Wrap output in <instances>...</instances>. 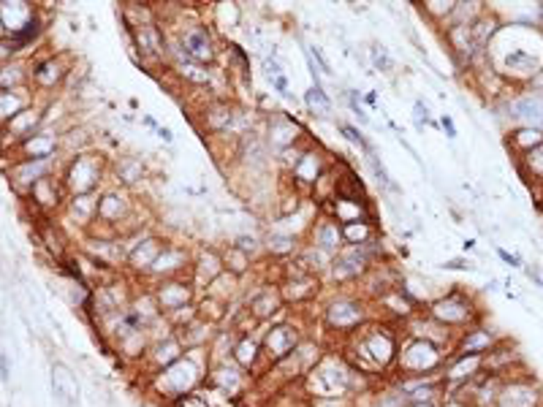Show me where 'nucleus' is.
I'll return each instance as SVG.
<instances>
[{
	"label": "nucleus",
	"instance_id": "obj_16",
	"mask_svg": "<svg viewBox=\"0 0 543 407\" xmlns=\"http://www.w3.org/2000/svg\"><path fill=\"white\" fill-rule=\"evenodd\" d=\"M541 405V391L530 380H505L494 407H538Z\"/></svg>",
	"mask_w": 543,
	"mask_h": 407
},
{
	"label": "nucleus",
	"instance_id": "obj_50",
	"mask_svg": "<svg viewBox=\"0 0 543 407\" xmlns=\"http://www.w3.org/2000/svg\"><path fill=\"white\" fill-rule=\"evenodd\" d=\"M174 407H209L206 399L199 397V394H191V397H182L179 402H174Z\"/></svg>",
	"mask_w": 543,
	"mask_h": 407
},
{
	"label": "nucleus",
	"instance_id": "obj_20",
	"mask_svg": "<svg viewBox=\"0 0 543 407\" xmlns=\"http://www.w3.org/2000/svg\"><path fill=\"white\" fill-rule=\"evenodd\" d=\"M283 307H286V301H283V294H280L277 285H261L256 294L248 298V312H250V318H256V321H269V318H275Z\"/></svg>",
	"mask_w": 543,
	"mask_h": 407
},
{
	"label": "nucleus",
	"instance_id": "obj_51",
	"mask_svg": "<svg viewBox=\"0 0 543 407\" xmlns=\"http://www.w3.org/2000/svg\"><path fill=\"white\" fill-rule=\"evenodd\" d=\"M440 125H443V131H446L448 138H457V125H454V120H451L448 114H443V117H440Z\"/></svg>",
	"mask_w": 543,
	"mask_h": 407
},
{
	"label": "nucleus",
	"instance_id": "obj_12",
	"mask_svg": "<svg viewBox=\"0 0 543 407\" xmlns=\"http://www.w3.org/2000/svg\"><path fill=\"white\" fill-rule=\"evenodd\" d=\"M104 179V161L98 155H79L68 168V188L76 195H85L101 185Z\"/></svg>",
	"mask_w": 543,
	"mask_h": 407
},
{
	"label": "nucleus",
	"instance_id": "obj_53",
	"mask_svg": "<svg viewBox=\"0 0 543 407\" xmlns=\"http://www.w3.org/2000/svg\"><path fill=\"white\" fill-rule=\"evenodd\" d=\"M272 87H275V90H277L283 98H293V95L288 93V79H286V77H277V79H272Z\"/></svg>",
	"mask_w": 543,
	"mask_h": 407
},
{
	"label": "nucleus",
	"instance_id": "obj_54",
	"mask_svg": "<svg viewBox=\"0 0 543 407\" xmlns=\"http://www.w3.org/2000/svg\"><path fill=\"white\" fill-rule=\"evenodd\" d=\"M497 255H500V258H503V261H505L508 266H521V258H519V255H511V253H505L503 247L497 250Z\"/></svg>",
	"mask_w": 543,
	"mask_h": 407
},
{
	"label": "nucleus",
	"instance_id": "obj_33",
	"mask_svg": "<svg viewBox=\"0 0 543 407\" xmlns=\"http://www.w3.org/2000/svg\"><path fill=\"white\" fill-rule=\"evenodd\" d=\"M343 231V242L348 247H356V244H367L375 237V228H372V220H356V223H345L340 225Z\"/></svg>",
	"mask_w": 543,
	"mask_h": 407
},
{
	"label": "nucleus",
	"instance_id": "obj_24",
	"mask_svg": "<svg viewBox=\"0 0 543 407\" xmlns=\"http://www.w3.org/2000/svg\"><path fill=\"white\" fill-rule=\"evenodd\" d=\"M209 380H212L215 388H220L223 394L234 397V394H239L245 388V369H239L234 361L229 364V358H226V361H218L209 369Z\"/></svg>",
	"mask_w": 543,
	"mask_h": 407
},
{
	"label": "nucleus",
	"instance_id": "obj_44",
	"mask_svg": "<svg viewBox=\"0 0 543 407\" xmlns=\"http://www.w3.org/2000/svg\"><path fill=\"white\" fill-rule=\"evenodd\" d=\"M424 11H427L429 17H435V19L446 22V19H448V14L454 11V3H440V0L435 3V0H432V3H424Z\"/></svg>",
	"mask_w": 543,
	"mask_h": 407
},
{
	"label": "nucleus",
	"instance_id": "obj_9",
	"mask_svg": "<svg viewBox=\"0 0 543 407\" xmlns=\"http://www.w3.org/2000/svg\"><path fill=\"white\" fill-rule=\"evenodd\" d=\"M196 296V285L193 280H185V277H172V280H161L152 291V298L161 310V315H172L177 310H185L193 304Z\"/></svg>",
	"mask_w": 543,
	"mask_h": 407
},
{
	"label": "nucleus",
	"instance_id": "obj_17",
	"mask_svg": "<svg viewBox=\"0 0 543 407\" xmlns=\"http://www.w3.org/2000/svg\"><path fill=\"white\" fill-rule=\"evenodd\" d=\"M193 261H191V253L179 244H166L163 253L158 255V261L152 264L149 274L158 277V280H172V277H179L185 269H191Z\"/></svg>",
	"mask_w": 543,
	"mask_h": 407
},
{
	"label": "nucleus",
	"instance_id": "obj_3",
	"mask_svg": "<svg viewBox=\"0 0 543 407\" xmlns=\"http://www.w3.org/2000/svg\"><path fill=\"white\" fill-rule=\"evenodd\" d=\"M356 378H362L359 369H353L340 356H326L305 375V385L310 397H348L359 388Z\"/></svg>",
	"mask_w": 543,
	"mask_h": 407
},
{
	"label": "nucleus",
	"instance_id": "obj_32",
	"mask_svg": "<svg viewBox=\"0 0 543 407\" xmlns=\"http://www.w3.org/2000/svg\"><path fill=\"white\" fill-rule=\"evenodd\" d=\"M494 33H497V19L489 17V14H478L470 22V38H473L476 52H484V47H489V41H492Z\"/></svg>",
	"mask_w": 543,
	"mask_h": 407
},
{
	"label": "nucleus",
	"instance_id": "obj_56",
	"mask_svg": "<svg viewBox=\"0 0 543 407\" xmlns=\"http://www.w3.org/2000/svg\"><path fill=\"white\" fill-rule=\"evenodd\" d=\"M158 136H161V138H163V141H166V144H172V141H174L172 128H163V125H161V128H158Z\"/></svg>",
	"mask_w": 543,
	"mask_h": 407
},
{
	"label": "nucleus",
	"instance_id": "obj_22",
	"mask_svg": "<svg viewBox=\"0 0 543 407\" xmlns=\"http://www.w3.org/2000/svg\"><path fill=\"white\" fill-rule=\"evenodd\" d=\"M52 394L60 407H79V380L65 364L52 367Z\"/></svg>",
	"mask_w": 543,
	"mask_h": 407
},
{
	"label": "nucleus",
	"instance_id": "obj_1",
	"mask_svg": "<svg viewBox=\"0 0 543 407\" xmlns=\"http://www.w3.org/2000/svg\"><path fill=\"white\" fill-rule=\"evenodd\" d=\"M350 367L362 375H375L383 369H391L400 353V337L394 328L383 324L362 326L356 334H350Z\"/></svg>",
	"mask_w": 543,
	"mask_h": 407
},
{
	"label": "nucleus",
	"instance_id": "obj_8",
	"mask_svg": "<svg viewBox=\"0 0 543 407\" xmlns=\"http://www.w3.org/2000/svg\"><path fill=\"white\" fill-rule=\"evenodd\" d=\"M131 215H133V201H131V195H128L125 188L104 190L98 195V217L95 220L109 225V228H115L120 239H122V225L131 220Z\"/></svg>",
	"mask_w": 543,
	"mask_h": 407
},
{
	"label": "nucleus",
	"instance_id": "obj_14",
	"mask_svg": "<svg viewBox=\"0 0 543 407\" xmlns=\"http://www.w3.org/2000/svg\"><path fill=\"white\" fill-rule=\"evenodd\" d=\"M166 242L161 237H149L142 234L139 242L128 244V255H125V266L133 271V274H149L152 264L158 261V255L163 253Z\"/></svg>",
	"mask_w": 543,
	"mask_h": 407
},
{
	"label": "nucleus",
	"instance_id": "obj_35",
	"mask_svg": "<svg viewBox=\"0 0 543 407\" xmlns=\"http://www.w3.org/2000/svg\"><path fill=\"white\" fill-rule=\"evenodd\" d=\"M367 166H370L372 177H375V182L380 185V190H389V193H402L400 185L391 179L389 168L383 166V161L378 158V152H375V150H372V152H367Z\"/></svg>",
	"mask_w": 543,
	"mask_h": 407
},
{
	"label": "nucleus",
	"instance_id": "obj_36",
	"mask_svg": "<svg viewBox=\"0 0 543 407\" xmlns=\"http://www.w3.org/2000/svg\"><path fill=\"white\" fill-rule=\"evenodd\" d=\"M55 147H58V138H52V136H30V138H25V150H28L33 161H47L55 152Z\"/></svg>",
	"mask_w": 543,
	"mask_h": 407
},
{
	"label": "nucleus",
	"instance_id": "obj_49",
	"mask_svg": "<svg viewBox=\"0 0 543 407\" xmlns=\"http://www.w3.org/2000/svg\"><path fill=\"white\" fill-rule=\"evenodd\" d=\"M264 74L269 77V81L277 79V77H283V65L275 57H264Z\"/></svg>",
	"mask_w": 543,
	"mask_h": 407
},
{
	"label": "nucleus",
	"instance_id": "obj_15",
	"mask_svg": "<svg viewBox=\"0 0 543 407\" xmlns=\"http://www.w3.org/2000/svg\"><path fill=\"white\" fill-rule=\"evenodd\" d=\"M323 174H326V161H323V152L318 147H305L299 152L296 163L291 166V179L299 188H315V182Z\"/></svg>",
	"mask_w": 543,
	"mask_h": 407
},
{
	"label": "nucleus",
	"instance_id": "obj_25",
	"mask_svg": "<svg viewBox=\"0 0 543 407\" xmlns=\"http://www.w3.org/2000/svg\"><path fill=\"white\" fill-rule=\"evenodd\" d=\"M494 345H497L494 334L476 326V328L462 331V337L457 340V348H454V351H457L454 356H486Z\"/></svg>",
	"mask_w": 543,
	"mask_h": 407
},
{
	"label": "nucleus",
	"instance_id": "obj_39",
	"mask_svg": "<svg viewBox=\"0 0 543 407\" xmlns=\"http://www.w3.org/2000/svg\"><path fill=\"white\" fill-rule=\"evenodd\" d=\"M35 122H38V114L35 111H30V109H25V111H19L14 120H11V131H14V136H19V138H30V131L35 128Z\"/></svg>",
	"mask_w": 543,
	"mask_h": 407
},
{
	"label": "nucleus",
	"instance_id": "obj_11",
	"mask_svg": "<svg viewBox=\"0 0 543 407\" xmlns=\"http://www.w3.org/2000/svg\"><path fill=\"white\" fill-rule=\"evenodd\" d=\"M177 49L185 54L188 60L199 63V65H209L215 57H218V49H215V38L209 33L206 25H191L179 33V41H177Z\"/></svg>",
	"mask_w": 543,
	"mask_h": 407
},
{
	"label": "nucleus",
	"instance_id": "obj_57",
	"mask_svg": "<svg viewBox=\"0 0 543 407\" xmlns=\"http://www.w3.org/2000/svg\"><path fill=\"white\" fill-rule=\"evenodd\" d=\"M440 407H470L467 402H462V399H454V397H446V402Z\"/></svg>",
	"mask_w": 543,
	"mask_h": 407
},
{
	"label": "nucleus",
	"instance_id": "obj_38",
	"mask_svg": "<svg viewBox=\"0 0 543 407\" xmlns=\"http://www.w3.org/2000/svg\"><path fill=\"white\" fill-rule=\"evenodd\" d=\"M511 141H514V147L530 152V150H535V147H541L543 144V131H538V128H519V131L511 136Z\"/></svg>",
	"mask_w": 543,
	"mask_h": 407
},
{
	"label": "nucleus",
	"instance_id": "obj_46",
	"mask_svg": "<svg viewBox=\"0 0 543 407\" xmlns=\"http://www.w3.org/2000/svg\"><path fill=\"white\" fill-rule=\"evenodd\" d=\"M258 244L261 242H258L256 237H236V239H234V247H239V250H242V253H248L250 258L258 253Z\"/></svg>",
	"mask_w": 543,
	"mask_h": 407
},
{
	"label": "nucleus",
	"instance_id": "obj_13",
	"mask_svg": "<svg viewBox=\"0 0 543 407\" xmlns=\"http://www.w3.org/2000/svg\"><path fill=\"white\" fill-rule=\"evenodd\" d=\"M299 136H302V125L293 120V117H288V114H275L272 120H269V128H266V147L269 150H275V152H288V150H293V147H299Z\"/></svg>",
	"mask_w": 543,
	"mask_h": 407
},
{
	"label": "nucleus",
	"instance_id": "obj_27",
	"mask_svg": "<svg viewBox=\"0 0 543 407\" xmlns=\"http://www.w3.org/2000/svg\"><path fill=\"white\" fill-rule=\"evenodd\" d=\"M511 117L524 122V128H543V98L541 95H521L508 106Z\"/></svg>",
	"mask_w": 543,
	"mask_h": 407
},
{
	"label": "nucleus",
	"instance_id": "obj_48",
	"mask_svg": "<svg viewBox=\"0 0 543 407\" xmlns=\"http://www.w3.org/2000/svg\"><path fill=\"white\" fill-rule=\"evenodd\" d=\"M413 120H416V128H419V131L424 128V122H429V106L424 101H416V106H413Z\"/></svg>",
	"mask_w": 543,
	"mask_h": 407
},
{
	"label": "nucleus",
	"instance_id": "obj_40",
	"mask_svg": "<svg viewBox=\"0 0 543 407\" xmlns=\"http://www.w3.org/2000/svg\"><path fill=\"white\" fill-rule=\"evenodd\" d=\"M370 60L380 74H394V60H391V54L386 52V47H383V44H372Z\"/></svg>",
	"mask_w": 543,
	"mask_h": 407
},
{
	"label": "nucleus",
	"instance_id": "obj_34",
	"mask_svg": "<svg viewBox=\"0 0 543 407\" xmlns=\"http://www.w3.org/2000/svg\"><path fill=\"white\" fill-rule=\"evenodd\" d=\"M220 255H223V269L234 274V277H242L245 271H250V266H253V258L248 253H242L239 247H234V244L229 250H223Z\"/></svg>",
	"mask_w": 543,
	"mask_h": 407
},
{
	"label": "nucleus",
	"instance_id": "obj_41",
	"mask_svg": "<svg viewBox=\"0 0 543 407\" xmlns=\"http://www.w3.org/2000/svg\"><path fill=\"white\" fill-rule=\"evenodd\" d=\"M337 128H340V134H343L345 138H348V141H350V144H356V147H359V150H362V152H364V155H367V152H372V150H375V147H372L370 141H367V136L362 134V131H359V128H356V125H348V122H340V125H337Z\"/></svg>",
	"mask_w": 543,
	"mask_h": 407
},
{
	"label": "nucleus",
	"instance_id": "obj_37",
	"mask_svg": "<svg viewBox=\"0 0 543 407\" xmlns=\"http://www.w3.org/2000/svg\"><path fill=\"white\" fill-rule=\"evenodd\" d=\"M305 104H307V109L313 111V114H318V117H329L332 114V98H329V93L323 90V84L321 87H310L307 93H305Z\"/></svg>",
	"mask_w": 543,
	"mask_h": 407
},
{
	"label": "nucleus",
	"instance_id": "obj_6",
	"mask_svg": "<svg viewBox=\"0 0 543 407\" xmlns=\"http://www.w3.org/2000/svg\"><path fill=\"white\" fill-rule=\"evenodd\" d=\"M427 315L435 324L446 326L448 331H454V328H464V326H470L476 321V304L462 291H448L446 296L435 298L429 304Z\"/></svg>",
	"mask_w": 543,
	"mask_h": 407
},
{
	"label": "nucleus",
	"instance_id": "obj_30",
	"mask_svg": "<svg viewBox=\"0 0 543 407\" xmlns=\"http://www.w3.org/2000/svg\"><path fill=\"white\" fill-rule=\"evenodd\" d=\"M117 174V182H120V188H131V185H136V182H142L144 179V161L142 158H136V155H125V158H120L115 168Z\"/></svg>",
	"mask_w": 543,
	"mask_h": 407
},
{
	"label": "nucleus",
	"instance_id": "obj_47",
	"mask_svg": "<svg viewBox=\"0 0 543 407\" xmlns=\"http://www.w3.org/2000/svg\"><path fill=\"white\" fill-rule=\"evenodd\" d=\"M313 407H350L348 397H315Z\"/></svg>",
	"mask_w": 543,
	"mask_h": 407
},
{
	"label": "nucleus",
	"instance_id": "obj_23",
	"mask_svg": "<svg viewBox=\"0 0 543 407\" xmlns=\"http://www.w3.org/2000/svg\"><path fill=\"white\" fill-rule=\"evenodd\" d=\"M191 271H193V285L196 288H206L215 277H220L223 274V255L218 253V250H201L199 255H196V261H193V266H191Z\"/></svg>",
	"mask_w": 543,
	"mask_h": 407
},
{
	"label": "nucleus",
	"instance_id": "obj_58",
	"mask_svg": "<svg viewBox=\"0 0 543 407\" xmlns=\"http://www.w3.org/2000/svg\"><path fill=\"white\" fill-rule=\"evenodd\" d=\"M0 372H3V380H8V361H6V356H0Z\"/></svg>",
	"mask_w": 543,
	"mask_h": 407
},
{
	"label": "nucleus",
	"instance_id": "obj_59",
	"mask_svg": "<svg viewBox=\"0 0 543 407\" xmlns=\"http://www.w3.org/2000/svg\"><path fill=\"white\" fill-rule=\"evenodd\" d=\"M407 407H437V405H407Z\"/></svg>",
	"mask_w": 543,
	"mask_h": 407
},
{
	"label": "nucleus",
	"instance_id": "obj_43",
	"mask_svg": "<svg viewBox=\"0 0 543 407\" xmlns=\"http://www.w3.org/2000/svg\"><path fill=\"white\" fill-rule=\"evenodd\" d=\"M19 109H22V101H17L11 93H0V120H6V117H17L19 114Z\"/></svg>",
	"mask_w": 543,
	"mask_h": 407
},
{
	"label": "nucleus",
	"instance_id": "obj_29",
	"mask_svg": "<svg viewBox=\"0 0 543 407\" xmlns=\"http://www.w3.org/2000/svg\"><path fill=\"white\" fill-rule=\"evenodd\" d=\"M503 68L508 74H514V77H533L541 68V60L533 57L530 52H524V49H514V52H508L503 57Z\"/></svg>",
	"mask_w": 543,
	"mask_h": 407
},
{
	"label": "nucleus",
	"instance_id": "obj_42",
	"mask_svg": "<svg viewBox=\"0 0 543 407\" xmlns=\"http://www.w3.org/2000/svg\"><path fill=\"white\" fill-rule=\"evenodd\" d=\"M524 168L535 177V179H543V144L541 147H535V150H530V152H524Z\"/></svg>",
	"mask_w": 543,
	"mask_h": 407
},
{
	"label": "nucleus",
	"instance_id": "obj_52",
	"mask_svg": "<svg viewBox=\"0 0 543 407\" xmlns=\"http://www.w3.org/2000/svg\"><path fill=\"white\" fill-rule=\"evenodd\" d=\"M443 266H446V269H467V271L476 269V266H473L470 261H464V258H451V261H446Z\"/></svg>",
	"mask_w": 543,
	"mask_h": 407
},
{
	"label": "nucleus",
	"instance_id": "obj_45",
	"mask_svg": "<svg viewBox=\"0 0 543 407\" xmlns=\"http://www.w3.org/2000/svg\"><path fill=\"white\" fill-rule=\"evenodd\" d=\"M307 52H310V57H313V63L318 65V71H321V74H334V71H332V63H329V57L323 54V49H321V47H310Z\"/></svg>",
	"mask_w": 543,
	"mask_h": 407
},
{
	"label": "nucleus",
	"instance_id": "obj_10",
	"mask_svg": "<svg viewBox=\"0 0 543 407\" xmlns=\"http://www.w3.org/2000/svg\"><path fill=\"white\" fill-rule=\"evenodd\" d=\"M302 342V337H299V328L291 324H275L266 328V334H264V340H261V353H264V358L275 367V364H280L283 358H288L291 353L296 351V345Z\"/></svg>",
	"mask_w": 543,
	"mask_h": 407
},
{
	"label": "nucleus",
	"instance_id": "obj_55",
	"mask_svg": "<svg viewBox=\"0 0 543 407\" xmlns=\"http://www.w3.org/2000/svg\"><path fill=\"white\" fill-rule=\"evenodd\" d=\"M524 271H527V277H530V280H535V282H538V285L543 288V271L541 269H535V266H527Z\"/></svg>",
	"mask_w": 543,
	"mask_h": 407
},
{
	"label": "nucleus",
	"instance_id": "obj_5",
	"mask_svg": "<svg viewBox=\"0 0 543 407\" xmlns=\"http://www.w3.org/2000/svg\"><path fill=\"white\" fill-rule=\"evenodd\" d=\"M367 324V304L356 296H337L323 307V326L334 334H356Z\"/></svg>",
	"mask_w": 543,
	"mask_h": 407
},
{
	"label": "nucleus",
	"instance_id": "obj_26",
	"mask_svg": "<svg viewBox=\"0 0 543 407\" xmlns=\"http://www.w3.org/2000/svg\"><path fill=\"white\" fill-rule=\"evenodd\" d=\"M236 122V109L231 106L229 101H212L204 109V128L209 134H229Z\"/></svg>",
	"mask_w": 543,
	"mask_h": 407
},
{
	"label": "nucleus",
	"instance_id": "obj_7",
	"mask_svg": "<svg viewBox=\"0 0 543 407\" xmlns=\"http://www.w3.org/2000/svg\"><path fill=\"white\" fill-rule=\"evenodd\" d=\"M372 244L375 242L356 244V247H343V250L332 258V264H329L332 280H334V282H350V280L364 277V274L372 269V253H375Z\"/></svg>",
	"mask_w": 543,
	"mask_h": 407
},
{
	"label": "nucleus",
	"instance_id": "obj_21",
	"mask_svg": "<svg viewBox=\"0 0 543 407\" xmlns=\"http://www.w3.org/2000/svg\"><path fill=\"white\" fill-rule=\"evenodd\" d=\"M310 244L318 247L321 253H326V255H332V258H334V255H337V253L345 247L340 223H337L334 217L318 220V223L313 225V231H310Z\"/></svg>",
	"mask_w": 543,
	"mask_h": 407
},
{
	"label": "nucleus",
	"instance_id": "obj_28",
	"mask_svg": "<svg viewBox=\"0 0 543 407\" xmlns=\"http://www.w3.org/2000/svg\"><path fill=\"white\" fill-rule=\"evenodd\" d=\"M264 358V353H261V342L253 340L250 334H242L236 342H234V348H231V361L239 367V369H253L258 361Z\"/></svg>",
	"mask_w": 543,
	"mask_h": 407
},
{
	"label": "nucleus",
	"instance_id": "obj_2",
	"mask_svg": "<svg viewBox=\"0 0 543 407\" xmlns=\"http://www.w3.org/2000/svg\"><path fill=\"white\" fill-rule=\"evenodd\" d=\"M201 353H206V348L199 351H185L182 358H177L174 364H169L166 369L149 375V385L161 399L169 402H179L182 397H191L199 383L204 380V372L209 375V364L201 361Z\"/></svg>",
	"mask_w": 543,
	"mask_h": 407
},
{
	"label": "nucleus",
	"instance_id": "obj_4",
	"mask_svg": "<svg viewBox=\"0 0 543 407\" xmlns=\"http://www.w3.org/2000/svg\"><path fill=\"white\" fill-rule=\"evenodd\" d=\"M446 361H448V353L440 345L429 340H419V337H407L400 342L394 367L402 378H440Z\"/></svg>",
	"mask_w": 543,
	"mask_h": 407
},
{
	"label": "nucleus",
	"instance_id": "obj_19",
	"mask_svg": "<svg viewBox=\"0 0 543 407\" xmlns=\"http://www.w3.org/2000/svg\"><path fill=\"white\" fill-rule=\"evenodd\" d=\"M144 356L149 358V364H152V375H155V372L166 369L169 364H174L177 358H182V356H185V348H182L179 337H177L174 331H169V334H163L161 340L149 342V348H147Z\"/></svg>",
	"mask_w": 543,
	"mask_h": 407
},
{
	"label": "nucleus",
	"instance_id": "obj_31",
	"mask_svg": "<svg viewBox=\"0 0 543 407\" xmlns=\"http://www.w3.org/2000/svg\"><path fill=\"white\" fill-rule=\"evenodd\" d=\"M296 244H299V239L288 231H269L266 239H264V250L275 258H288V255L296 253Z\"/></svg>",
	"mask_w": 543,
	"mask_h": 407
},
{
	"label": "nucleus",
	"instance_id": "obj_18",
	"mask_svg": "<svg viewBox=\"0 0 543 407\" xmlns=\"http://www.w3.org/2000/svg\"><path fill=\"white\" fill-rule=\"evenodd\" d=\"M318 291H321V280L305 269L288 274L286 282L280 285V294H283V301H286V304L288 301H293V304L310 301V298L318 296Z\"/></svg>",
	"mask_w": 543,
	"mask_h": 407
}]
</instances>
